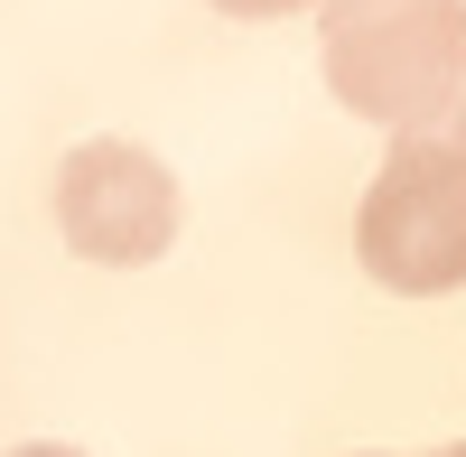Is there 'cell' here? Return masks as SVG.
Masks as SVG:
<instances>
[{
	"label": "cell",
	"mask_w": 466,
	"mask_h": 457,
	"mask_svg": "<svg viewBox=\"0 0 466 457\" xmlns=\"http://www.w3.org/2000/svg\"><path fill=\"white\" fill-rule=\"evenodd\" d=\"M177 178L140 140H75L56 159V234L103 271H140L177 243Z\"/></svg>",
	"instance_id": "3"
},
{
	"label": "cell",
	"mask_w": 466,
	"mask_h": 457,
	"mask_svg": "<svg viewBox=\"0 0 466 457\" xmlns=\"http://www.w3.org/2000/svg\"><path fill=\"white\" fill-rule=\"evenodd\" d=\"M10 457H85V448H56V439H28V448H10Z\"/></svg>",
	"instance_id": "5"
},
{
	"label": "cell",
	"mask_w": 466,
	"mask_h": 457,
	"mask_svg": "<svg viewBox=\"0 0 466 457\" xmlns=\"http://www.w3.org/2000/svg\"><path fill=\"white\" fill-rule=\"evenodd\" d=\"M224 19H280V10H327V0H215Z\"/></svg>",
	"instance_id": "4"
},
{
	"label": "cell",
	"mask_w": 466,
	"mask_h": 457,
	"mask_svg": "<svg viewBox=\"0 0 466 457\" xmlns=\"http://www.w3.org/2000/svg\"><path fill=\"white\" fill-rule=\"evenodd\" d=\"M364 457H382V448H364ZM430 457H466V439H457V448H430Z\"/></svg>",
	"instance_id": "6"
},
{
	"label": "cell",
	"mask_w": 466,
	"mask_h": 457,
	"mask_svg": "<svg viewBox=\"0 0 466 457\" xmlns=\"http://www.w3.org/2000/svg\"><path fill=\"white\" fill-rule=\"evenodd\" d=\"M355 261L392 299H439L466 289V103L448 122L392 140L355 206Z\"/></svg>",
	"instance_id": "2"
},
{
	"label": "cell",
	"mask_w": 466,
	"mask_h": 457,
	"mask_svg": "<svg viewBox=\"0 0 466 457\" xmlns=\"http://www.w3.org/2000/svg\"><path fill=\"white\" fill-rule=\"evenodd\" d=\"M327 10H382V0H327Z\"/></svg>",
	"instance_id": "7"
},
{
	"label": "cell",
	"mask_w": 466,
	"mask_h": 457,
	"mask_svg": "<svg viewBox=\"0 0 466 457\" xmlns=\"http://www.w3.org/2000/svg\"><path fill=\"white\" fill-rule=\"evenodd\" d=\"M327 94L373 131H430L466 103V0L327 10Z\"/></svg>",
	"instance_id": "1"
}]
</instances>
